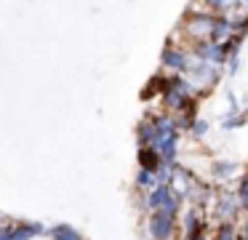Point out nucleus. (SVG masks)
I'll return each instance as SVG.
<instances>
[{"instance_id":"1","label":"nucleus","mask_w":248,"mask_h":240,"mask_svg":"<svg viewBox=\"0 0 248 240\" xmlns=\"http://www.w3.org/2000/svg\"><path fill=\"white\" fill-rule=\"evenodd\" d=\"M216 19H219V14L203 8V5L195 0V3L187 5L182 21H179V27H176V40H182L184 46H189V43H198V40H211V35H214V27H216Z\"/></svg>"},{"instance_id":"2","label":"nucleus","mask_w":248,"mask_h":240,"mask_svg":"<svg viewBox=\"0 0 248 240\" xmlns=\"http://www.w3.org/2000/svg\"><path fill=\"white\" fill-rule=\"evenodd\" d=\"M160 107L171 115H182V112H198L200 96L189 85L184 75H168V83L160 94Z\"/></svg>"},{"instance_id":"3","label":"nucleus","mask_w":248,"mask_h":240,"mask_svg":"<svg viewBox=\"0 0 248 240\" xmlns=\"http://www.w3.org/2000/svg\"><path fill=\"white\" fill-rule=\"evenodd\" d=\"M184 78L189 80V85H192L195 94L200 96V101H203L221 85V80L227 78V72H224V67H219V64H211V62H203V59L192 56L189 69L184 72Z\"/></svg>"},{"instance_id":"4","label":"nucleus","mask_w":248,"mask_h":240,"mask_svg":"<svg viewBox=\"0 0 248 240\" xmlns=\"http://www.w3.org/2000/svg\"><path fill=\"white\" fill-rule=\"evenodd\" d=\"M189 62H192V51H189V46H184L182 40H176V37H168L166 46H163L160 51V69L168 75H184L189 69Z\"/></svg>"},{"instance_id":"5","label":"nucleus","mask_w":248,"mask_h":240,"mask_svg":"<svg viewBox=\"0 0 248 240\" xmlns=\"http://www.w3.org/2000/svg\"><path fill=\"white\" fill-rule=\"evenodd\" d=\"M147 238L150 240H179V216L166 208L147 211Z\"/></svg>"},{"instance_id":"6","label":"nucleus","mask_w":248,"mask_h":240,"mask_svg":"<svg viewBox=\"0 0 248 240\" xmlns=\"http://www.w3.org/2000/svg\"><path fill=\"white\" fill-rule=\"evenodd\" d=\"M246 165L235 158H216L208 163V179L214 181L216 187H235L237 179L243 176Z\"/></svg>"},{"instance_id":"7","label":"nucleus","mask_w":248,"mask_h":240,"mask_svg":"<svg viewBox=\"0 0 248 240\" xmlns=\"http://www.w3.org/2000/svg\"><path fill=\"white\" fill-rule=\"evenodd\" d=\"M208 229H211V219L203 206H184L182 216H179V235L182 238H192V235L208 232Z\"/></svg>"},{"instance_id":"8","label":"nucleus","mask_w":248,"mask_h":240,"mask_svg":"<svg viewBox=\"0 0 248 240\" xmlns=\"http://www.w3.org/2000/svg\"><path fill=\"white\" fill-rule=\"evenodd\" d=\"M189 51H192V56L203 59V62H211V64H219V67H224L230 48H227V43L198 40V43H189Z\"/></svg>"},{"instance_id":"9","label":"nucleus","mask_w":248,"mask_h":240,"mask_svg":"<svg viewBox=\"0 0 248 240\" xmlns=\"http://www.w3.org/2000/svg\"><path fill=\"white\" fill-rule=\"evenodd\" d=\"M211 240H237V222H219L211 227Z\"/></svg>"},{"instance_id":"10","label":"nucleus","mask_w":248,"mask_h":240,"mask_svg":"<svg viewBox=\"0 0 248 240\" xmlns=\"http://www.w3.org/2000/svg\"><path fill=\"white\" fill-rule=\"evenodd\" d=\"M134 184H136V190H139V192H147V190H152V187H157V174H155V171H147V168H139V171H136Z\"/></svg>"},{"instance_id":"11","label":"nucleus","mask_w":248,"mask_h":240,"mask_svg":"<svg viewBox=\"0 0 248 240\" xmlns=\"http://www.w3.org/2000/svg\"><path fill=\"white\" fill-rule=\"evenodd\" d=\"M246 123H248V120H246V115H243V112H240V115H230V112H224V115L219 117V128H221L224 133L235 131V128H243Z\"/></svg>"},{"instance_id":"12","label":"nucleus","mask_w":248,"mask_h":240,"mask_svg":"<svg viewBox=\"0 0 248 240\" xmlns=\"http://www.w3.org/2000/svg\"><path fill=\"white\" fill-rule=\"evenodd\" d=\"M235 192H237V200H240L243 216H248V168L243 171V176L237 179V184H235Z\"/></svg>"},{"instance_id":"13","label":"nucleus","mask_w":248,"mask_h":240,"mask_svg":"<svg viewBox=\"0 0 248 240\" xmlns=\"http://www.w3.org/2000/svg\"><path fill=\"white\" fill-rule=\"evenodd\" d=\"M208 131H211V123L205 120V117L198 115V120H195V126H192V131H189V136H192L195 142H203V139L208 136Z\"/></svg>"},{"instance_id":"14","label":"nucleus","mask_w":248,"mask_h":240,"mask_svg":"<svg viewBox=\"0 0 248 240\" xmlns=\"http://www.w3.org/2000/svg\"><path fill=\"white\" fill-rule=\"evenodd\" d=\"M237 240H248V216L237 222Z\"/></svg>"},{"instance_id":"15","label":"nucleus","mask_w":248,"mask_h":240,"mask_svg":"<svg viewBox=\"0 0 248 240\" xmlns=\"http://www.w3.org/2000/svg\"><path fill=\"white\" fill-rule=\"evenodd\" d=\"M182 240H211V229L208 232H200V235H192V238H182Z\"/></svg>"}]
</instances>
